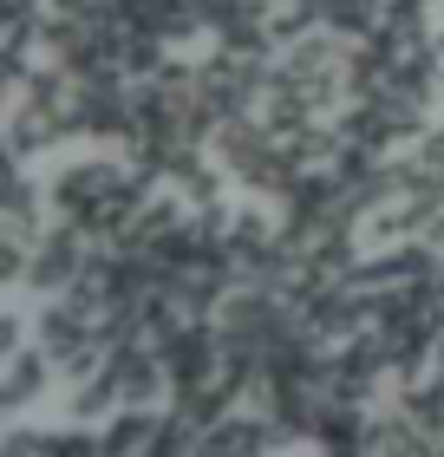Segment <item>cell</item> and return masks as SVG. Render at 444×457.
Segmentation results:
<instances>
[{"label":"cell","instance_id":"7","mask_svg":"<svg viewBox=\"0 0 444 457\" xmlns=\"http://www.w3.org/2000/svg\"><path fill=\"white\" fill-rule=\"evenodd\" d=\"M268 7H288V0H268ZM301 7H321V0H301Z\"/></svg>","mask_w":444,"mask_h":457},{"label":"cell","instance_id":"1","mask_svg":"<svg viewBox=\"0 0 444 457\" xmlns=\"http://www.w3.org/2000/svg\"><path fill=\"white\" fill-rule=\"evenodd\" d=\"M86 262H92L86 228L59 216V228H53V222L39 228L33 262H27V281H20V295H66V287H72L79 275H86Z\"/></svg>","mask_w":444,"mask_h":457},{"label":"cell","instance_id":"6","mask_svg":"<svg viewBox=\"0 0 444 457\" xmlns=\"http://www.w3.org/2000/svg\"><path fill=\"white\" fill-rule=\"evenodd\" d=\"M392 0H321V27H333L340 39H366L386 27Z\"/></svg>","mask_w":444,"mask_h":457},{"label":"cell","instance_id":"5","mask_svg":"<svg viewBox=\"0 0 444 457\" xmlns=\"http://www.w3.org/2000/svg\"><path fill=\"white\" fill-rule=\"evenodd\" d=\"M163 411L171 405H124L118 419H105V451H157Z\"/></svg>","mask_w":444,"mask_h":457},{"label":"cell","instance_id":"2","mask_svg":"<svg viewBox=\"0 0 444 457\" xmlns=\"http://www.w3.org/2000/svg\"><path fill=\"white\" fill-rule=\"evenodd\" d=\"M118 177H124V163H105V157H86V163H66V170H53V183H46L53 216L86 222V216H92V203H98L105 190H112Z\"/></svg>","mask_w":444,"mask_h":457},{"label":"cell","instance_id":"4","mask_svg":"<svg viewBox=\"0 0 444 457\" xmlns=\"http://www.w3.org/2000/svg\"><path fill=\"white\" fill-rule=\"evenodd\" d=\"M66 411H72L79 425H105V419H118V411H124V386H118L112 360H105V372H92V379H79V386H72Z\"/></svg>","mask_w":444,"mask_h":457},{"label":"cell","instance_id":"3","mask_svg":"<svg viewBox=\"0 0 444 457\" xmlns=\"http://www.w3.org/2000/svg\"><path fill=\"white\" fill-rule=\"evenodd\" d=\"M53 379H59V366H53V353L39 340L7 353V372H0V419H20L27 405H39L53 392Z\"/></svg>","mask_w":444,"mask_h":457}]
</instances>
